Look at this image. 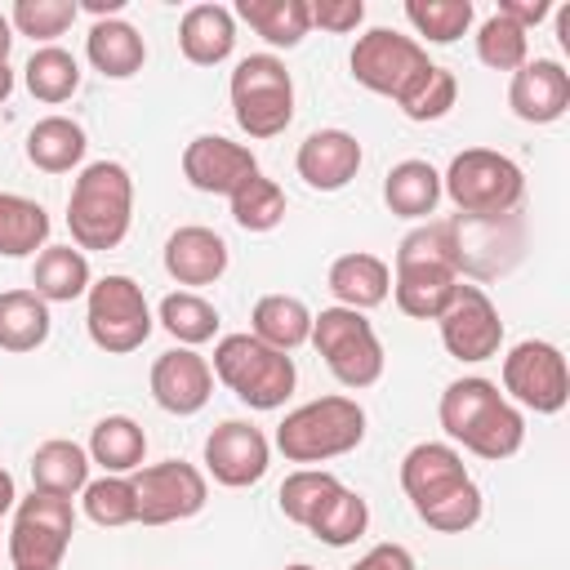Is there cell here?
<instances>
[{
	"label": "cell",
	"instance_id": "cell-1",
	"mask_svg": "<svg viewBox=\"0 0 570 570\" xmlns=\"http://www.w3.org/2000/svg\"><path fill=\"white\" fill-rule=\"evenodd\" d=\"M401 490L414 503L419 521L441 534H463L481 521V485L468 476L463 454L445 441H419L401 459Z\"/></svg>",
	"mask_w": 570,
	"mask_h": 570
},
{
	"label": "cell",
	"instance_id": "cell-2",
	"mask_svg": "<svg viewBox=\"0 0 570 570\" xmlns=\"http://www.w3.org/2000/svg\"><path fill=\"white\" fill-rule=\"evenodd\" d=\"M441 428L450 441H459L463 450H472L476 459H512L525 441V419L521 410L499 392V383L481 379V374H468V379H454L445 392H441Z\"/></svg>",
	"mask_w": 570,
	"mask_h": 570
},
{
	"label": "cell",
	"instance_id": "cell-3",
	"mask_svg": "<svg viewBox=\"0 0 570 570\" xmlns=\"http://www.w3.org/2000/svg\"><path fill=\"white\" fill-rule=\"evenodd\" d=\"M134 223V178L120 160H94L80 169L67 196V227L76 249H116Z\"/></svg>",
	"mask_w": 570,
	"mask_h": 570
},
{
	"label": "cell",
	"instance_id": "cell-4",
	"mask_svg": "<svg viewBox=\"0 0 570 570\" xmlns=\"http://www.w3.org/2000/svg\"><path fill=\"white\" fill-rule=\"evenodd\" d=\"M209 370L249 410H281L294 396V383H298L294 356L258 343L249 330L245 334H223L214 343V365Z\"/></svg>",
	"mask_w": 570,
	"mask_h": 570
},
{
	"label": "cell",
	"instance_id": "cell-5",
	"mask_svg": "<svg viewBox=\"0 0 570 570\" xmlns=\"http://www.w3.org/2000/svg\"><path fill=\"white\" fill-rule=\"evenodd\" d=\"M441 196L454 200V209L472 223H490V218H508L521 196H525V174L512 156L490 151V147H468L450 160V169L441 174Z\"/></svg>",
	"mask_w": 570,
	"mask_h": 570
},
{
	"label": "cell",
	"instance_id": "cell-6",
	"mask_svg": "<svg viewBox=\"0 0 570 570\" xmlns=\"http://www.w3.org/2000/svg\"><path fill=\"white\" fill-rule=\"evenodd\" d=\"M361 441H365V410L352 396H316L289 410L276 428V450L303 468L352 454Z\"/></svg>",
	"mask_w": 570,
	"mask_h": 570
},
{
	"label": "cell",
	"instance_id": "cell-7",
	"mask_svg": "<svg viewBox=\"0 0 570 570\" xmlns=\"http://www.w3.org/2000/svg\"><path fill=\"white\" fill-rule=\"evenodd\" d=\"M307 343L325 356L330 374L352 392L374 387L383 379L387 356H383V343H379L374 325L365 321V312H352V307H338V303L321 307L312 316V338Z\"/></svg>",
	"mask_w": 570,
	"mask_h": 570
},
{
	"label": "cell",
	"instance_id": "cell-8",
	"mask_svg": "<svg viewBox=\"0 0 570 570\" xmlns=\"http://www.w3.org/2000/svg\"><path fill=\"white\" fill-rule=\"evenodd\" d=\"M232 116L249 138H276L294 120V80L276 53H249L232 71Z\"/></svg>",
	"mask_w": 570,
	"mask_h": 570
},
{
	"label": "cell",
	"instance_id": "cell-9",
	"mask_svg": "<svg viewBox=\"0 0 570 570\" xmlns=\"http://www.w3.org/2000/svg\"><path fill=\"white\" fill-rule=\"evenodd\" d=\"M85 330H89L94 347H102L111 356L138 352L156 330L142 285L134 276H120V272L94 281L85 294Z\"/></svg>",
	"mask_w": 570,
	"mask_h": 570
},
{
	"label": "cell",
	"instance_id": "cell-10",
	"mask_svg": "<svg viewBox=\"0 0 570 570\" xmlns=\"http://www.w3.org/2000/svg\"><path fill=\"white\" fill-rule=\"evenodd\" d=\"M76 534V508L62 494L31 490L13 503L9 525V561L13 570H58Z\"/></svg>",
	"mask_w": 570,
	"mask_h": 570
},
{
	"label": "cell",
	"instance_id": "cell-11",
	"mask_svg": "<svg viewBox=\"0 0 570 570\" xmlns=\"http://www.w3.org/2000/svg\"><path fill=\"white\" fill-rule=\"evenodd\" d=\"M356 85H365L370 94H383L392 102H401L423 76H428V49L414 36H401L392 27H370L365 36H356L352 58H347Z\"/></svg>",
	"mask_w": 570,
	"mask_h": 570
},
{
	"label": "cell",
	"instance_id": "cell-12",
	"mask_svg": "<svg viewBox=\"0 0 570 570\" xmlns=\"http://www.w3.org/2000/svg\"><path fill=\"white\" fill-rule=\"evenodd\" d=\"M503 392L534 410V414H557L570 401V370L557 343L543 338H521L503 356Z\"/></svg>",
	"mask_w": 570,
	"mask_h": 570
},
{
	"label": "cell",
	"instance_id": "cell-13",
	"mask_svg": "<svg viewBox=\"0 0 570 570\" xmlns=\"http://www.w3.org/2000/svg\"><path fill=\"white\" fill-rule=\"evenodd\" d=\"M134 499H138V521L142 525H174L187 521L205 508L209 499V481L200 468L183 463V459H165L151 468H138L134 476Z\"/></svg>",
	"mask_w": 570,
	"mask_h": 570
},
{
	"label": "cell",
	"instance_id": "cell-14",
	"mask_svg": "<svg viewBox=\"0 0 570 570\" xmlns=\"http://www.w3.org/2000/svg\"><path fill=\"white\" fill-rule=\"evenodd\" d=\"M436 325H441V343H445V352H450L454 361L476 365V361L499 356V347H503L499 307H494L490 294H485L481 285H472V281H459V289H454L450 307L436 316Z\"/></svg>",
	"mask_w": 570,
	"mask_h": 570
},
{
	"label": "cell",
	"instance_id": "cell-15",
	"mask_svg": "<svg viewBox=\"0 0 570 570\" xmlns=\"http://www.w3.org/2000/svg\"><path fill=\"white\" fill-rule=\"evenodd\" d=\"M272 463V445L267 436L245 423V419H223L209 436H205V472L227 485V490H245L254 481H263Z\"/></svg>",
	"mask_w": 570,
	"mask_h": 570
},
{
	"label": "cell",
	"instance_id": "cell-16",
	"mask_svg": "<svg viewBox=\"0 0 570 570\" xmlns=\"http://www.w3.org/2000/svg\"><path fill=\"white\" fill-rule=\"evenodd\" d=\"M258 174V160L245 142H232L223 134H200L183 147V178L196 191L209 196H232L240 183H249Z\"/></svg>",
	"mask_w": 570,
	"mask_h": 570
},
{
	"label": "cell",
	"instance_id": "cell-17",
	"mask_svg": "<svg viewBox=\"0 0 570 570\" xmlns=\"http://www.w3.org/2000/svg\"><path fill=\"white\" fill-rule=\"evenodd\" d=\"M214 396V370L196 347H169L151 361V401L178 419L200 414Z\"/></svg>",
	"mask_w": 570,
	"mask_h": 570
},
{
	"label": "cell",
	"instance_id": "cell-18",
	"mask_svg": "<svg viewBox=\"0 0 570 570\" xmlns=\"http://www.w3.org/2000/svg\"><path fill=\"white\" fill-rule=\"evenodd\" d=\"M508 107L525 125H552L570 107V71L557 58H525L512 71Z\"/></svg>",
	"mask_w": 570,
	"mask_h": 570
},
{
	"label": "cell",
	"instance_id": "cell-19",
	"mask_svg": "<svg viewBox=\"0 0 570 570\" xmlns=\"http://www.w3.org/2000/svg\"><path fill=\"white\" fill-rule=\"evenodd\" d=\"M294 169L312 191H343L361 169V142L347 129H316L298 142Z\"/></svg>",
	"mask_w": 570,
	"mask_h": 570
},
{
	"label": "cell",
	"instance_id": "cell-20",
	"mask_svg": "<svg viewBox=\"0 0 570 570\" xmlns=\"http://www.w3.org/2000/svg\"><path fill=\"white\" fill-rule=\"evenodd\" d=\"M165 272L178 281V285H214L223 272H227V240L214 232V227H178L169 240H165Z\"/></svg>",
	"mask_w": 570,
	"mask_h": 570
},
{
	"label": "cell",
	"instance_id": "cell-21",
	"mask_svg": "<svg viewBox=\"0 0 570 570\" xmlns=\"http://www.w3.org/2000/svg\"><path fill=\"white\" fill-rule=\"evenodd\" d=\"M178 49L196 67H218L236 49V13L227 4H191L178 22Z\"/></svg>",
	"mask_w": 570,
	"mask_h": 570
},
{
	"label": "cell",
	"instance_id": "cell-22",
	"mask_svg": "<svg viewBox=\"0 0 570 570\" xmlns=\"http://www.w3.org/2000/svg\"><path fill=\"white\" fill-rule=\"evenodd\" d=\"M325 281H330V294L338 298V307H352V312H370V307L387 303V294H392V267L365 249L334 258Z\"/></svg>",
	"mask_w": 570,
	"mask_h": 570
},
{
	"label": "cell",
	"instance_id": "cell-23",
	"mask_svg": "<svg viewBox=\"0 0 570 570\" xmlns=\"http://www.w3.org/2000/svg\"><path fill=\"white\" fill-rule=\"evenodd\" d=\"M85 58L107 80H129L134 71H142L147 45L138 36V27H129L125 18H98L89 27V36H85Z\"/></svg>",
	"mask_w": 570,
	"mask_h": 570
},
{
	"label": "cell",
	"instance_id": "cell-24",
	"mask_svg": "<svg viewBox=\"0 0 570 570\" xmlns=\"http://www.w3.org/2000/svg\"><path fill=\"white\" fill-rule=\"evenodd\" d=\"M459 272L454 267H396L392 276V294H396V307L414 321H436L454 289H459Z\"/></svg>",
	"mask_w": 570,
	"mask_h": 570
},
{
	"label": "cell",
	"instance_id": "cell-25",
	"mask_svg": "<svg viewBox=\"0 0 570 570\" xmlns=\"http://www.w3.org/2000/svg\"><path fill=\"white\" fill-rule=\"evenodd\" d=\"M249 334L276 352H294L312 338V312L294 294H263L249 312Z\"/></svg>",
	"mask_w": 570,
	"mask_h": 570
},
{
	"label": "cell",
	"instance_id": "cell-26",
	"mask_svg": "<svg viewBox=\"0 0 570 570\" xmlns=\"http://www.w3.org/2000/svg\"><path fill=\"white\" fill-rule=\"evenodd\" d=\"M94 276H89V258L85 249L76 245H45L36 254V267H31V289L45 298V303H71L80 294H89Z\"/></svg>",
	"mask_w": 570,
	"mask_h": 570
},
{
	"label": "cell",
	"instance_id": "cell-27",
	"mask_svg": "<svg viewBox=\"0 0 570 570\" xmlns=\"http://www.w3.org/2000/svg\"><path fill=\"white\" fill-rule=\"evenodd\" d=\"M89 463H98L102 472L111 476H129L142 468V454H147V432L129 419V414H107L94 423L89 432Z\"/></svg>",
	"mask_w": 570,
	"mask_h": 570
},
{
	"label": "cell",
	"instance_id": "cell-28",
	"mask_svg": "<svg viewBox=\"0 0 570 570\" xmlns=\"http://www.w3.org/2000/svg\"><path fill=\"white\" fill-rule=\"evenodd\" d=\"M89 485V450L67 441V436H53L45 445H36L31 454V490H45V494H80Z\"/></svg>",
	"mask_w": 570,
	"mask_h": 570
},
{
	"label": "cell",
	"instance_id": "cell-29",
	"mask_svg": "<svg viewBox=\"0 0 570 570\" xmlns=\"http://www.w3.org/2000/svg\"><path fill=\"white\" fill-rule=\"evenodd\" d=\"M383 200L396 218H432L441 205V174L428 160H401L383 178Z\"/></svg>",
	"mask_w": 570,
	"mask_h": 570
},
{
	"label": "cell",
	"instance_id": "cell-30",
	"mask_svg": "<svg viewBox=\"0 0 570 570\" xmlns=\"http://www.w3.org/2000/svg\"><path fill=\"white\" fill-rule=\"evenodd\" d=\"M85 147H89V138H85V129L71 116H45L27 134V160L36 169H45V174L76 169L85 160Z\"/></svg>",
	"mask_w": 570,
	"mask_h": 570
},
{
	"label": "cell",
	"instance_id": "cell-31",
	"mask_svg": "<svg viewBox=\"0 0 570 570\" xmlns=\"http://www.w3.org/2000/svg\"><path fill=\"white\" fill-rule=\"evenodd\" d=\"M49 303L36 289H4L0 294V347L4 352H36L49 338Z\"/></svg>",
	"mask_w": 570,
	"mask_h": 570
},
{
	"label": "cell",
	"instance_id": "cell-32",
	"mask_svg": "<svg viewBox=\"0 0 570 570\" xmlns=\"http://www.w3.org/2000/svg\"><path fill=\"white\" fill-rule=\"evenodd\" d=\"M236 18L249 22L272 49H294L312 31L307 0H240L236 4Z\"/></svg>",
	"mask_w": 570,
	"mask_h": 570
},
{
	"label": "cell",
	"instance_id": "cell-33",
	"mask_svg": "<svg viewBox=\"0 0 570 570\" xmlns=\"http://www.w3.org/2000/svg\"><path fill=\"white\" fill-rule=\"evenodd\" d=\"M45 240H49L45 205L31 196H18V191H0V254L27 258V254L45 249Z\"/></svg>",
	"mask_w": 570,
	"mask_h": 570
},
{
	"label": "cell",
	"instance_id": "cell-34",
	"mask_svg": "<svg viewBox=\"0 0 570 570\" xmlns=\"http://www.w3.org/2000/svg\"><path fill=\"white\" fill-rule=\"evenodd\" d=\"M156 321L178 338V347H200L218 334V307L209 298H200L196 289H174L160 298Z\"/></svg>",
	"mask_w": 570,
	"mask_h": 570
},
{
	"label": "cell",
	"instance_id": "cell-35",
	"mask_svg": "<svg viewBox=\"0 0 570 570\" xmlns=\"http://www.w3.org/2000/svg\"><path fill=\"white\" fill-rule=\"evenodd\" d=\"M22 80H27L31 98H40V102L58 107V102H67V98L80 89V62H76L67 49L45 45V49H36V53L27 58Z\"/></svg>",
	"mask_w": 570,
	"mask_h": 570
},
{
	"label": "cell",
	"instance_id": "cell-36",
	"mask_svg": "<svg viewBox=\"0 0 570 570\" xmlns=\"http://www.w3.org/2000/svg\"><path fill=\"white\" fill-rule=\"evenodd\" d=\"M396 267H454L459 272V223H419L396 245Z\"/></svg>",
	"mask_w": 570,
	"mask_h": 570
},
{
	"label": "cell",
	"instance_id": "cell-37",
	"mask_svg": "<svg viewBox=\"0 0 570 570\" xmlns=\"http://www.w3.org/2000/svg\"><path fill=\"white\" fill-rule=\"evenodd\" d=\"M343 481L334 476V472H325V468H294L285 481H281V494H276V503H281V512L294 521V525H312L316 521V512L334 499V490H338Z\"/></svg>",
	"mask_w": 570,
	"mask_h": 570
},
{
	"label": "cell",
	"instance_id": "cell-38",
	"mask_svg": "<svg viewBox=\"0 0 570 570\" xmlns=\"http://www.w3.org/2000/svg\"><path fill=\"white\" fill-rule=\"evenodd\" d=\"M80 508H85V517H89L94 525H102V530H120V525L138 521L134 481H129V476H111V472H102L98 481H89V485L80 490Z\"/></svg>",
	"mask_w": 570,
	"mask_h": 570
},
{
	"label": "cell",
	"instance_id": "cell-39",
	"mask_svg": "<svg viewBox=\"0 0 570 570\" xmlns=\"http://www.w3.org/2000/svg\"><path fill=\"white\" fill-rule=\"evenodd\" d=\"M365 525H370V503H365L356 490L338 485L334 499L316 512V521H312L307 530H312L321 543H330V548H347V543H356V539L365 534Z\"/></svg>",
	"mask_w": 570,
	"mask_h": 570
},
{
	"label": "cell",
	"instance_id": "cell-40",
	"mask_svg": "<svg viewBox=\"0 0 570 570\" xmlns=\"http://www.w3.org/2000/svg\"><path fill=\"white\" fill-rule=\"evenodd\" d=\"M227 200H232L236 227H245V232H272L285 218V191H281V183H272L263 174H254L249 183H240Z\"/></svg>",
	"mask_w": 570,
	"mask_h": 570
},
{
	"label": "cell",
	"instance_id": "cell-41",
	"mask_svg": "<svg viewBox=\"0 0 570 570\" xmlns=\"http://www.w3.org/2000/svg\"><path fill=\"white\" fill-rule=\"evenodd\" d=\"M410 27L432 45H454L472 27V0H405Z\"/></svg>",
	"mask_w": 570,
	"mask_h": 570
},
{
	"label": "cell",
	"instance_id": "cell-42",
	"mask_svg": "<svg viewBox=\"0 0 570 570\" xmlns=\"http://www.w3.org/2000/svg\"><path fill=\"white\" fill-rule=\"evenodd\" d=\"M476 58L490 67V71H517L525 58H530V31H521L512 18L503 13H490L481 27H476Z\"/></svg>",
	"mask_w": 570,
	"mask_h": 570
},
{
	"label": "cell",
	"instance_id": "cell-43",
	"mask_svg": "<svg viewBox=\"0 0 570 570\" xmlns=\"http://www.w3.org/2000/svg\"><path fill=\"white\" fill-rule=\"evenodd\" d=\"M76 13H80L76 0H18L9 9V22H13L18 36H31L45 49V45H53L76 22Z\"/></svg>",
	"mask_w": 570,
	"mask_h": 570
},
{
	"label": "cell",
	"instance_id": "cell-44",
	"mask_svg": "<svg viewBox=\"0 0 570 570\" xmlns=\"http://www.w3.org/2000/svg\"><path fill=\"white\" fill-rule=\"evenodd\" d=\"M454 98H459V85H454V76L445 71V67H428V76L396 102L410 120H441L450 107H454Z\"/></svg>",
	"mask_w": 570,
	"mask_h": 570
},
{
	"label": "cell",
	"instance_id": "cell-45",
	"mask_svg": "<svg viewBox=\"0 0 570 570\" xmlns=\"http://www.w3.org/2000/svg\"><path fill=\"white\" fill-rule=\"evenodd\" d=\"M307 13H312V27L343 36V31H356L361 27L365 4L361 0H321V4H307Z\"/></svg>",
	"mask_w": 570,
	"mask_h": 570
},
{
	"label": "cell",
	"instance_id": "cell-46",
	"mask_svg": "<svg viewBox=\"0 0 570 570\" xmlns=\"http://www.w3.org/2000/svg\"><path fill=\"white\" fill-rule=\"evenodd\" d=\"M352 570H419V566H414V552L405 543H374Z\"/></svg>",
	"mask_w": 570,
	"mask_h": 570
},
{
	"label": "cell",
	"instance_id": "cell-47",
	"mask_svg": "<svg viewBox=\"0 0 570 570\" xmlns=\"http://www.w3.org/2000/svg\"><path fill=\"white\" fill-rule=\"evenodd\" d=\"M494 13H503V18H512L521 31H530V27H539V22L552 13V4H548V0H499Z\"/></svg>",
	"mask_w": 570,
	"mask_h": 570
},
{
	"label": "cell",
	"instance_id": "cell-48",
	"mask_svg": "<svg viewBox=\"0 0 570 570\" xmlns=\"http://www.w3.org/2000/svg\"><path fill=\"white\" fill-rule=\"evenodd\" d=\"M13 503H18V490H13V476H9L4 468H0V517H4V512H9Z\"/></svg>",
	"mask_w": 570,
	"mask_h": 570
},
{
	"label": "cell",
	"instance_id": "cell-49",
	"mask_svg": "<svg viewBox=\"0 0 570 570\" xmlns=\"http://www.w3.org/2000/svg\"><path fill=\"white\" fill-rule=\"evenodd\" d=\"M9 49H13V22L9 13H0V67L9 62Z\"/></svg>",
	"mask_w": 570,
	"mask_h": 570
},
{
	"label": "cell",
	"instance_id": "cell-50",
	"mask_svg": "<svg viewBox=\"0 0 570 570\" xmlns=\"http://www.w3.org/2000/svg\"><path fill=\"white\" fill-rule=\"evenodd\" d=\"M85 9H89V13H98V18H116V13L125 9V0H89Z\"/></svg>",
	"mask_w": 570,
	"mask_h": 570
},
{
	"label": "cell",
	"instance_id": "cell-51",
	"mask_svg": "<svg viewBox=\"0 0 570 570\" xmlns=\"http://www.w3.org/2000/svg\"><path fill=\"white\" fill-rule=\"evenodd\" d=\"M9 89H13V71H9V62H4V67H0V107H4Z\"/></svg>",
	"mask_w": 570,
	"mask_h": 570
},
{
	"label": "cell",
	"instance_id": "cell-52",
	"mask_svg": "<svg viewBox=\"0 0 570 570\" xmlns=\"http://www.w3.org/2000/svg\"><path fill=\"white\" fill-rule=\"evenodd\" d=\"M285 570H316V566H307V561H294V566H285Z\"/></svg>",
	"mask_w": 570,
	"mask_h": 570
}]
</instances>
